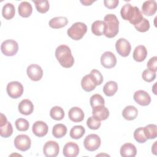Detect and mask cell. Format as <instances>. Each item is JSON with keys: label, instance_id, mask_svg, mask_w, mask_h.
<instances>
[{"label": "cell", "instance_id": "42", "mask_svg": "<svg viewBox=\"0 0 157 157\" xmlns=\"http://www.w3.org/2000/svg\"><path fill=\"white\" fill-rule=\"evenodd\" d=\"M119 3L118 0H104V6L108 9H115Z\"/></svg>", "mask_w": 157, "mask_h": 157}, {"label": "cell", "instance_id": "8", "mask_svg": "<svg viewBox=\"0 0 157 157\" xmlns=\"http://www.w3.org/2000/svg\"><path fill=\"white\" fill-rule=\"evenodd\" d=\"M23 86L22 84L17 81L9 82L6 87V91L8 95L13 99L20 98L23 93Z\"/></svg>", "mask_w": 157, "mask_h": 157}, {"label": "cell", "instance_id": "7", "mask_svg": "<svg viewBox=\"0 0 157 157\" xmlns=\"http://www.w3.org/2000/svg\"><path fill=\"white\" fill-rule=\"evenodd\" d=\"M101 144V138L95 134H91L88 135L84 139L83 145L86 150L90 151L96 150L100 147Z\"/></svg>", "mask_w": 157, "mask_h": 157}, {"label": "cell", "instance_id": "29", "mask_svg": "<svg viewBox=\"0 0 157 157\" xmlns=\"http://www.w3.org/2000/svg\"><path fill=\"white\" fill-rule=\"evenodd\" d=\"M67 133L66 126L61 123L56 124L52 129V134L55 138H61Z\"/></svg>", "mask_w": 157, "mask_h": 157}, {"label": "cell", "instance_id": "24", "mask_svg": "<svg viewBox=\"0 0 157 157\" xmlns=\"http://www.w3.org/2000/svg\"><path fill=\"white\" fill-rule=\"evenodd\" d=\"M138 115L137 108L133 105L126 106L122 111L123 117L126 120H132L136 118Z\"/></svg>", "mask_w": 157, "mask_h": 157}, {"label": "cell", "instance_id": "30", "mask_svg": "<svg viewBox=\"0 0 157 157\" xmlns=\"http://www.w3.org/2000/svg\"><path fill=\"white\" fill-rule=\"evenodd\" d=\"M85 133V129L82 125H76L73 126L70 131V137L72 139H80Z\"/></svg>", "mask_w": 157, "mask_h": 157}, {"label": "cell", "instance_id": "17", "mask_svg": "<svg viewBox=\"0 0 157 157\" xmlns=\"http://www.w3.org/2000/svg\"><path fill=\"white\" fill-rule=\"evenodd\" d=\"M93 116L100 121L106 120L109 116V111L104 105H98L93 108Z\"/></svg>", "mask_w": 157, "mask_h": 157}, {"label": "cell", "instance_id": "31", "mask_svg": "<svg viewBox=\"0 0 157 157\" xmlns=\"http://www.w3.org/2000/svg\"><path fill=\"white\" fill-rule=\"evenodd\" d=\"M50 115L55 120H61L64 117V112L61 107L54 106L50 111Z\"/></svg>", "mask_w": 157, "mask_h": 157}, {"label": "cell", "instance_id": "33", "mask_svg": "<svg viewBox=\"0 0 157 157\" xmlns=\"http://www.w3.org/2000/svg\"><path fill=\"white\" fill-rule=\"evenodd\" d=\"M144 128L145 134L148 139H155L157 136V126L155 124H150Z\"/></svg>", "mask_w": 157, "mask_h": 157}, {"label": "cell", "instance_id": "3", "mask_svg": "<svg viewBox=\"0 0 157 157\" xmlns=\"http://www.w3.org/2000/svg\"><path fill=\"white\" fill-rule=\"evenodd\" d=\"M55 57L59 63L64 67L69 68L73 66L74 58L70 48L66 45H59L55 50Z\"/></svg>", "mask_w": 157, "mask_h": 157}, {"label": "cell", "instance_id": "43", "mask_svg": "<svg viewBox=\"0 0 157 157\" xmlns=\"http://www.w3.org/2000/svg\"><path fill=\"white\" fill-rule=\"evenodd\" d=\"M7 122V118L2 113H1V120H0V126H2L4 125Z\"/></svg>", "mask_w": 157, "mask_h": 157}, {"label": "cell", "instance_id": "37", "mask_svg": "<svg viewBox=\"0 0 157 157\" xmlns=\"http://www.w3.org/2000/svg\"><path fill=\"white\" fill-rule=\"evenodd\" d=\"M15 126L16 128L20 131H27L29 128V122L28 121V120H26L25 118H18L16 121H15Z\"/></svg>", "mask_w": 157, "mask_h": 157}, {"label": "cell", "instance_id": "38", "mask_svg": "<svg viewBox=\"0 0 157 157\" xmlns=\"http://www.w3.org/2000/svg\"><path fill=\"white\" fill-rule=\"evenodd\" d=\"M86 125L87 126L91 129H98L100 128L101 125V121L95 118L94 117H90L86 121Z\"/></svg>", "mask_w": 157, "mask_h": 157}, {"label": "cell", "instance_id": "15", "mask_svg": "<svg viewBox=\"0 0 157 157\" xmlns=\"http://www.w3.org/2000/svg\"><path fill=\"white\" fill-rule=\"evenodd\" d=\"M32 131L35 136L41 137L45 136L47 134L48 127L45 122L42 121H37L33 124Z\"/></svg>", "mask_w": 157, "mask_h": 157}, {"label": "cell", "instance_id": "14", "mask_svg": "<svg viewBox=\"0 0 157 157\" xmlns=\"http://www.w3.org/2000/svg\"><path fill=\"white\" fill-rule=\"evenodd\" d=\"M133 98L138 104L142 106H147L151 102L150 96L144 90L136 91L134 94Z\"/></svg>", "mask_w": 157, "mask_h": 157}, {"label": "cell", "instance_id": "6", "mask_svg": "<svg viewBox=\"0 0 157 157\" xmlns=\"http://www.w3.org/2000/svg\"><path fill=\"white\" fill-rule=\"evenodd\" d=\"M1 50L4 55L12 56L17 53L18 50V44L14 40L7 39L1 44Z\"/></svg>", "mask_w": 157, "mask_h": 157}, {"label": "cell", "instance_id": "10", "mask_svg": "<svg viewBox=\"0 0 157 157\" xmlns=\"http://www.w3.org/2000/svg\"><path fill=\"white\" fill-rule=\"evenodd\" d=\"M14 145L17 149L21 151H25L31 147V140L28 136L20 134L15 138Z\"/></svg>", "mask_w": 157, "mask_h": 157}, {"label": "cell", "instance_id": "21", "mask_svg": "<svg viewBox=\"0 0 157 157\" xmlns=\"http://www.w3.org/2000/svg\"><path fill=\"white\" fill-rule=\"evenodd\" d=\"M142 11L147 16L153 15L156 11V2L154 0L144 2L142 6Z\"/></svg>", "mask_w": 157, "mask_h": 157}, {"label": "cell", "instance_id": "23", "mask_svg": "<svg viewBox=\"0 0 157 157\" xmlns=\"http://www.w3.org/2000/svg\"><path fill=\"white\" fill-rule=\"evenodd\" d=\"M19 15L24 18L29 17L33 12V7L31 4L28 1H22L18 7Z\"/></svg>", "mask_w": 157, "mask_h": 157}, {"label": "cell", "instance_id": "36", "mask_svg": "<svg viewBox=\"0 0 157 157\" xmlns=\"http://www.w3.org/2000/svg\"><path fill=\"white\" fill-rule=\"evenodd\" d=\"M90 104L92 108L98 105H104L105 101L103 97L99 94H95L90 98Z\"/></svg>", "mask_w": 157, "mask_h": 157}, {"label": "cell", "instance_id": "16", "mask_svg": "<svg viewBox=\"0 0 157 157\" xmlns=\"http://www.w3.org/2000/svg\"><path fill=\"white\" fill-rule=\"evenodd\" d=\"M79 153L78 145L73 142L66 143L63 148V155L66 157H75Z\"/></svg>", "mask_w": 157, "mask_h": 157}, {"label": "cell", "instance_id": "25", "mask_svg": "<svg viewBox=\"0 0 157 157\" xmlns=\"http://www.w3.org/2000/svg\"><path fill=\"white\" fill-rule=\"evenodd\" d=\"M68 20L65 17H56L52 18L48 23L49 26L54 29H59L67 25Z\"/></svg>", "mask_w": 157, "mask_h": 157}, {"label": "cell", "instance_id": "9", "mask_svg": "<svg viewBox=\"0 0 157 157\" xmlns=\"http://www.w3.org/2000/svg\"><path fill=\"white\" fill-rule=\"evenodd\" d=\"M115 48L117 53L123 57L128 56L131 50L129 42L124 38H120L115 43Z\"/></svg>", "mask_w": 157, "mask_h": 157}, {"label": "cell", "instance_id": "20", "mask_svg": "<svg viewBox=\"0 0 157 157\" xmlns=\"http://www.w3.org/2000/svg\"><path fill=\"white\" fill-rule=\"evenodd\" d=\"M120 152L123 157H134L136 155L137 150L132 144L126 143L121 147Z\"/></svg>", "mask_w": 157, "mask_h": 157}, {"label": "cell", "instance_id": "18", "mask_svg": "<svg viewBox=\"0 0 157 157\" xmlns=\"http://www.w3.org/2000/svg\"><path fill=\"white\" fill-rule=\"evenodd\" d=\"M18 111L20 113L25 115H29L31 114L34 110V105L33 102L28 99H23L18 104Z\"/></svg>", "mask_w": 157, "mask_h": 157}, {"label": "cell", "instance_id": "32", "mask_svg": "<svg viewBox=\"0 0 157 157\" xmlns=\"http://www.w3.org/2000/svg\"><path fill=\"white\" fill-rule=\"evenodd\" d=\"M33 2L35 4L37 10L40 13H44L49 10L50 4L47 0H33Z\"/></svg>", "mask_w": 157, "mask_h": 157}, {"label": "cell", "instance_id": "34", "mask_svg": "<svg viewBox=\"0 0 157 157\" xmlns=\"http://www.w3.org/2000/svg\"><path fill=\"white\" fill-rule=\"evenodd\" d=\"M134 138L139 143H144L148 139L145 134L144 128L139 127L137 128L134 132Z\"/></svg>", "mask_w": 157, "mask_h": 157}, {"label": "cell", "instance_id": "22", "mask_svg": "<svg viewBox=\"0 0 157 157\" xmlns=\"http://www.w3.org/2000/svg\"><path fill=\"white\" fill-rule=\"evenodd\" d=\"M133 59L137 62H142L145 60L147 56V50L144 45L137 46L133 52Z\"/></svg>", "mask_w": 157, "mask_h": 157}, {"label": "cell", "instance_id": "4", "mask_svg": "<svg viewBox=\"0 0 157 157\" xmlns=\"http://www.w3.org/2000/svg\"><path fill=\"white\" fill-rule=\"evenodd\" d=\"M106 28L104 34L108 38L115 37L119 31V21L114 14H107L104 18Z\"/></svg>", "mask_w": 157, "mask_h": 157}, {"label": "cell", "instance_id": "28", "mask_svg": "<svg viewBox=\"0 0 157 157\" xmlns=\"http://www.w3.org/2000/svg\"><path fill=\"white\" fill-rule=\"evenodd\" d=\"M118 90V84L114 81L107 82L103 87V92L107 96H113Z\"/></svg>", "mask_w": 157, "mask_h": 157}, {"label": "cell", "instance_id": "26", "mask_svg": "<svg viewBox=\"0 0 157 157\" xmlns=\"http://www.w3.org/2000/svg\"><path fill=\"white\" fill-rule=\"evenodd\" d=\"M105 28L106 26L104 21L96 20L91 25V31L95 36H100L104 34Z\"/></svg>", "mask_w": 157, "mask_h": 157}, {"label": "cell", "instance_id": "19", "mask_svg": "<svg viewBox=\"0 0 157 157\" xmlns=\"http://www.w3.org/2000/svg\"><path fill=\"white\" fill-rule=\"evenodd\" d=\"M68 116L69 119L73 122H80L83 120L85 114L80 107H73L69 110Z\"/></svg>", "mask_w": 157, "mask_h": 157}, {"label": "cell", "instance_id": "11", "mask_svg": "<svg viewBox=\"0 0 157 157\" xmlns=\"http://www.w3.org/2000/svg\"><path fill=\"white\" fill-rule=\"evenodd\" d=\"M59 152L58 144L53 140L47 142L43 147V153L47 157H56Z\"/></svg>", "mask_w": 157, "mask_h": 157}, {"label": "cell", "instance_id": "5", "mask_svg": "<svg viewBox=\"0 0 157 157\" xmlns=\"http://www.w3.org/2000/svg\"><path fill=\"white\" fill-rule=\"evenodd\" d=\"M87 31L86 25L82 22H76L67 29V35L73 40L81 39Z\"/></svg>", "mask_w": 157, "mask_h": 157}, {"label": "cell", "instance_id": "2", "mask_svg": "<svg viewBox=\"0 0 157 157\" xmlns=\"http://www.w3.org/2000/svg\"><path fill=\"white\" fill-rule=\"evenodd\" d=\"M103 82V76L96 69L91 71L89 74L85 75L81 80V86L86 91L93 90L97 85H100Z\"/></svg>", "mask_w": 157, "mask_h": 157}, {"label": "cell", "instance_id": "44", "mask_svg": "<svg viewBox=\"0 0 157 157\" xmlns=\"http://www.w3.org/2000/svg\"><path fill=\"white\" fill-rule=\"evenodd\" d=\"M95 1L93 0H80V2L84 6H90Z\"/></svg>", "mask_w": 157, "mask_h": 157}, {"label": "cell", "instance_id": "39", "mask_svg": "<svg viewBox=\"0 0 157 157\" xmlns=\"http://www.w3.org/2000/svg\"><path fill=\"white\" fill-rule=\"evenodd\" d=\"M134 28L136 29V30H137L139 32H146L150 28V22L147 19L144 18L141 22L134 26Z\"/></svg>", "mask_w": 157, "mask_h": 157}, {"label": "cell", "instance_id": "35", "mask_svg": "<svg viewBox=\"0 0 157 157\" xmlns=\"http://www.w3.org/2000/svg\"><path fill=\"white\" fill-rule=\"evenodd\" d=\"M13 133V127L12 124L7 121L4 125L0 126V135L2 137H9Z\"/></svg>", "mask_w": 157, "mask_h": 157}, {"label": "cell", "instance_id": "12", "mask_svg": "<svg viewBox=\"0 0 157 157\" xmlns=\"http://www.w3.org/2000/svg\"><path fill=\"white\" fill-rule=\"evenodd\" d=\"M26 72L29 78L33 81H39L43 76V70L40 66L31 64L28 66Z\"/></svg>", "mask_w": 157, "mask_h": 157}, {"label": "cell", "instance_id": "1", "mask_svg": "<svg viewBox=\"0 0 157 157\" xmlns=\"http://www.w3.org/2000/svg\"><path fill=\"white\" fill-rule=\"evenodd\" d=\"M121 17L125 20H128L134 26L139 24L143 20L144 17L137 6H132L130 4H125L120 10Z\"/></svg>", "mask_w": 157, "mask_h": 157}, {"label": "cell", "instance_id": "27", "mask_svg": "<svg viewBox=\"0 0 157 157\" xmlns=\"http://www.w3.org/2000/svg\"><path fill=\"white\" fill-rule=\"evenodd\" d=\"M15 13V8L13 4L8 2L4 5L2 10V17L6 20L12 19Z\"/></svg>", "mask_w": 157, "mask_h": 157}, {"label": "cell", "instance_id": "41", "mask_svg": "<svg viewBox=\"0 0 157 157\" xmlns=\"http://www.w3.org/2000/svg\"><path fill=\"white\" fill-rule=\"evenodd\" d=\"M148 69L156 72L157 71V57L156 56L151 58L147 62Z\"/></svg>", "mask_w": 157, "mask_h": 157}, {"label": "cell", "instance_id": "13", "mask_svg": "<svg viewBox=\"0 0 157 157\" xmlns=\"http://www.w3.org/2000/svg\"><path fill=\"white\" fill-rule=\"evenodd\" d=\"M101 63L105 68L113 67L117 64L116 56L112 52H105L101 56Z\"/></svg>", "mask_w": 157, "mask_h": 157}, {"label": "cell", "instance_id": "40", "mask_svg": "<svg viewBox=\"0 0 157 157\" xmlns=\"http://www.w3.org/2000/svg\"><path fill=\"white\" fill-rule=\"evenodd\" d=\"M156 76V72L149 70V69L144 70L142 74V78L147 82H151L153 81L155 79Z\"/></svg>", "mask_w": 157, "mask_h": 157}]
</instances>
